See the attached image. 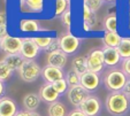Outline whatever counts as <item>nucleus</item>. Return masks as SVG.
Here are the masks:
<instances>
[{
  "mask_svg": "<svg viewBox=\"0 0 130 116\" xmlns=\"http://www.w3.org/2000/svg\"><path fill=\"white\" fill-rule=\"evenodd\" d=\"M82 22L89 24L91 27V29H93L98 23L97 14L92 12L85 4H83V6H82Z\"/></svg>",
  "mask_w": 130,
  "mask_h": 116,
  "instance_id": "20",
  "label": "nucleus"
},
{
  "mask_svg": "<svg viewBox=\"0 0 130 116\" xmlns=\"http://www.w3.org/2000/svg\"><path fill=\"white\" fill-rule=\"evenodd\" d=\"M66 94H67V99H68L69 104L73 107H75V108H78L82 102L90 95V93L81 85L69 87V90L67 91Z\"/></svg>",
  "mask_w": 130,
  "mask_h": 116,
  "instance_id": "9",
  "label": "nucleus"
},
{
  "mask_svg": "<svg viewBox=\"0 0 130 116\" xmlns=\"http://www.w3.org/2000/svg\"><path fill=\"white\" fill-rule=\"evenodd\" d=\"M40 99L39 94L35 93V92H30V93H27L22 99V105L24 107L25 110L29 111H36L37 108L39 107L40 105Z\"/></svg>",
  "mask_w": 130,
  "mask_h": 116,
  "instance_id": "18",
  "label": "nucleus"
},
{
  "mask_svg": "<svg viewBox=\"0 0 130 116\" xmlns=\"http://www.w3.org/2000/svg\"><path fill=\"white\" fill-rule=\"evenodd\" d=\"M104 52V59H105V66L108 68H115L121 61L120 53H119L118 48L114 47H105L103 48Z\"/></svg>",
  "mask_w": 130,
  "mask_h": 116,
  "instance_id": "17",
  "label": "nucleus"
},
{
  "mask_svg": "<svg viewBox=\"0 0 130 116\" xmlns=\"http://www.w3.org/2000/svg\"><path fill=\"white\" fill-rule=\"evenodd\" d=\"M3 60L8 64V67L13 71H19L25 61V59L21 54H6V56Z\"/></svg>",
  "mask_w": 130,
  "mask_h": 116,
  "instance_id": "19",
  "label": "nucleus"
},
{
  "mask_svg": "<svg viewBox=\"0 0 130 116\" xmlns=\"http://www.w3.org/2000/svg\"><path fill=\"white\" fill-rule=\"evenodd\" d=\"M5 92H6V84L0 81V98L5 96Z\"/></svg>",
  "mask_w": 130,
  "mask_h": 116,
  "instance_id": "40",
  "label": "nucleus"
},
{
  "mask_svg": "<svg viewBox=\"0 0 130 116\" xmlns=\"http://www.w3.org/2000/svg\"><path fill=\"white\" fill-rule=\"evenodd\" d=\"M40 53V48L37 46V44L34 42L32 38H23L22 48L20 54L25 60H35Z\"/></svg>",
  "mask_w": 130,
  "mask_h": 116,
  "instance_id": "10",
  "label": "nucleus"
},
{
  "mask_svg": "<svg viewBox=\"0 0 130 116\" xmlns=\"http://www.w3.org/2000/svg\"><path fill=\"white\" fill-rule=\"evenodd\" d=\"M52 85H53L54 90H55V91H57L60 95L67 93V91L69 90V85H68V83H67V81L64 78L63 79H60V81L54 82Z\"/></svg>",
  "mask_w": 130,
  "mask_h": 116,
  "instance_id": "30",
  "label": "nucleus"
},
{
  "mask_svg": "<svg viewBox=\"0 0 130 116\" xmlns=\"http://www.w3.org/2000/svg\"><path fill=\"white\" fill-rule=\"evenodd\" d=\"M13 74H14V71L8 67V64L4 60H1L0 61V81L4 82V83L9 81L12 78Z\"/></svg>",
  "mask_w": 130,
  "mask_h": 116,
  "instance_id": "26",
  "label": "nucleus"
},
{
  "mask_svg": "<svg viewBox=\"0 0 130 116\" xmlns=\"http://www.w3.org/2000/svg\"><path fill=\"white\" fill-rule=\"evenodd\" d=\"M8 36V29H7V25H1L0 27V39L7 37Z\"/></svg>",
  "mask_w": 130,
  "mask_h": 116,
  "instance_id": "37",
  "label": "nucleus"
},
{
  "mask_svg": "<svg viewBox=\"0 0 130 116\" xmlns=\"http://www.w3.org/2000/svg\"><path fill=\"white\" fill-rule=\"evenodd\" d=\"M105 3H115L116 0H104Z\"/></svg>",
  "mask_w": 130,
  "mask_h": 116,
  "instance_id": "42",
  "label": "nucleus"
},
{
  "mask_svg": "<svg viewBox=\"0 0 130 116\" xmlns=\"http://www.w3.org/2000/svg\"><path fill=\"white\" fill-rule=\"evenodd\" d=\"M64 71L63 69H60L57 67H52V66H45L42 69V77L44 79L45 83L48 84H53L54 82L60 81V79L64 78Z\"/></svg>",
  "mask_w": 130,
  "mask_h": 116,
  "instance_id": "11",
  "label": "nucleus"
},
{
  "mask_svg": "<svg viewBox=\"0 0 130 116\" xmlns=\"http://www.w3.org/2000/svg\"><path fill=\"white\" fill-rule=\"evenodd\" d=\"M122 37L119 35L118 32H107L105 31V35L103 37V43L105 47H114L118 48L121 44Z\"/></svg>",
  "mask_w": 130,
  "mask_h": 116,
  "instance_id": "21",
  "label": "nucleus"
},
{
  "mask_svg": "<svg viewBox=\"0 0 130 116\" xmlns=\"http://www.w3.org/2000/svg\"><path fill=\"white\" fill-rule=\"evenodd\" d=\"M78 109L83 111L86 116H99L103 109V105L98 96L90 94L81 104Z\"/></svg>",
  "mask_w": 130,
  "mask_h": 116,
  "instance_id": "6",
  "label": "nucleus"
},
{
  "mask_svg": "<svg viewBox=\"0 0 130 116\" xmlns=\"http://www.w3.org/2000/svg\"><path fill=\"white\" fill-rule=\"evenodd\" d=\"M127 3H128V6L130 7V0H127Z\"/></svg>",
  "mask_w": 130,
  "mask_h": 116,
  "instance_id": "43",
  "label": "nucleus"
},
{
  "mask_svg": "<svg viewBox=\"0 0 130 116\" xmlns=\"http://www.w3.org/2000/svg\"><path fill=\"white\" fill-rule=\"evenodd\" d=\"M53 38L54 37H50V36H37V37H34L32 39L37 44V46L40 48V51H46L51 45Z\"/></svg>",
  "mask_w": 130,
  "mask_h": 116,
  "instance_id": "27",
  "label": "nucleus"
},
{
  "mask_svg": "<svg viewBox=\"0 0 130 116\" xmlns=\"http://www.w3.org/2000/svg\"><path fill=\"white\" fill-rule=\"evenodd\" d=\"M73 70L75 72L82 76L85 74L88 70V62H86V56H75L73 59Z\"/></svg>",
  "mask_w": 130,
  "mask_h": 116,
  "instance_id": "23",
  "label": "nucleus"
},
{
  "mask_svg": "<svg viewBox=\"0 0 130 116\" xmlns=\"http://www.w3.org/2000/svg\"><path fill=\"white\" fill-rule=\"evenodd\" d=\"M83 4H85L93 13H97L103 6L104 0H83Z\"/></svg>",
  "mask_w": 130,
  "mask_h": 116,
  "instance_id": "32",
  "label": "nucleus"
},
{
  "mask_svg": "<svg viewBox=\"0 0 130 116\" xmlns=\"http://www.w3.org/2000/svg\"><path fill=\"white\" fill-rule=\"evenodd\" d=\"M19 111L17 104L10 96L0 98V116H15Z\"/></svg>",
  "mask_w": 130,
  "mask_h": 116,
  "instance_id": "13",
  "label": "nucleus"
},
{
  "mask_svg": "<svg viewBox=\"0 0 130 116\" xmlns=\"http://www.w3.org/2000/svg\"><path fill=\"white\" fill-rule=\"evenodd\" d=\"M64 79L67 81L69 87L71 86H76V85H79V81H81V76H79L77 72H75L73 69L68 70L64 75Z\"/></svg>",
  "mask_w": 130,
  "mask_h": 116,
  "instance_id": "29",
  "label": "nucleus"
},
{
  "mask_svg": "<svg viewBox=\"0 0 130 116\" xmlns=\"http://www.w3.org/2000/svg\"><path fill=\"white\" fill-rule=\"evenodd\" d=\"M104 29L107 32H118V17L115 14H108L105 17Z\"/></svg>",
  "mask_w": 130,
  "mask_h": 116,
  "instance_id": "24",
  "label": "nucleus"
},
{
  "mask_svg": "<svg viewBox=\"0 0 130 116\" xmlns=\"http://www.w3.org/2000/svg\"><path fill=\"white\" fill-rule=\"evenodd\" d=\"M38 94H39L42 101L46 102V104H48V105L52 104V102L58 101L59 98L61 96L55 90H54L53 85L48 84V83H45V84H43L42 86H40Z\"/></svg>",
  "mask_w": 130,
  "mask_h": 116,
  "instance_id": "15",
  "label": "nucleus"
},
{
  "mask_svg": "<svg viewBox=\"0 0 130 116\" xmlns=\"http://www.w3.org/2000/svg\"><path fill=\"white\" fill-rule=\"evenodd\" d=\"M101 79L100 74H96V72H91V71H86L85 74H83L81 76V81H79V85L83 86L89 93H93L100 86Z\"/></svg>",
  "mask_w": 130,
  "mask_h": 116,
  "instance_id": "8",
  "label": "nucleus"
},
{
  "mask_svg": "<svg viewBox=\"0 0 130 116\" xmlns=\"http://www.w3.org/2000/svg\"><path fill=\"white\" fill-rule=\"evenodd\" d=\"M105 108L112 116H124L130 110V99L123 91L109 92L105 100Z\"/></svg>",
  "mask_w": 130,
  "mask_h": 116,
  "instance_id": "1",
  "label": "nucleus"
},
{
  "mask_svg": "<svg viewBox=\"0 0 130 116\" xmlns=\"http://www.w3.org/2000/svg\"><path fill=\"white\" fill-rule=\"evenodd\" d=\"M42 69L43 68L39 66V63L35 60H25L17 72L23 82L32 83V82L37 81L39 76H42Z\"/></svg>",
  "mask_w": 130,
  "mask_h": 116,
  "instance_id": "3",
  "label": "nucleus"
},
{
  "mask_svg": "<svg viewBox=\"0 0 130 116\" xmlns=\"http://www.w3.org/2000/svg\"><path fill=\"white\" fill-rule=\"evenodd\" d=\"M127 81L128 77L125 76V74L118 68H110L103 76V84L105 89L109 92L123 91L127 84Z\"/></svg>",
  "mask_w": 130,
  "mask_h": 116,
  "instance_id": "2",
  "label": "nucleus"
},
{
  "mask_svg": "<svg viewBox=\"0 0 130 116\" xmlns=\"http://www.w3.org/2000/svg\"><path fill=\"white\" fill-rule=\"evenodd\" d=\"M58 49H60V43H59V38H53V40H52L51 45H50V47L46 49L47 53H51V52H54V51H58Z\"/></svg>",
  "mask_w": 130,
  "mask_h": 116,
  "instance_id": "34",
  "label": "nucleus"
},
{
  "mask_svg": "<svg viewBox=\"0 0 130 116\" xmlns=\"http://www.w3.org/2000/svg\"><path fill=\"white\" fill-rule=\"evenodd\" d=\"M67 116H86V115H85V114H84L82 110H79L78 108H74L73 110L69 111Z\"/></svg>",
  "mask_w": 130,
  "mask_h": 116,
  "instance_id": "36",
  "label": "nucleus"
},
{
  "mask_svg": "<svg viewBox=\"0 0 130 116\" xmlns=\"http://www.w3.org/2000/svg\"><path fill=\"white\" fill-rule=\"evenodd\" d=\"M118 51L120 53V56L122 60L130 57V37H124L121 40L120 46L118 47Z\"/></svg>",
  "mask_w": 130,
  "mask_h": 116,
  "instance_id": "25",
  "label": "nucleus"
},
{
  "mask_svg": "<svg viewBox=\"0 0 130 116\" xmlns=\"http://www.w3.org/2000/svg\"><path fill=\"white\" fill-rule=\"evenodd\" d=\"M22 43L23 38L8 35L7 37L0 39V48L6 54H20L21 48H22Z\"/></svg>",
  "mask_w": 130,
  "mask_h": 116,
  "instance_id": "7",
  "label": "nucleus"
},
{
  "mask_svg": "<svg viewBox=\"0 0 130 116\" xmlns=\"http://www.w3.org/2000/svg\"><path fill=\"white\" fill-rule=\"evenodd\" d=\"M44 7L45 0H20L21 12L25 14H40Z\"/></svg>",
  "mask_w": 130,
  "mask_h": 116,
  "instance_id": "12",
  "label": "nucleus"
},
{
  "mask_svg": "<svg viewBox=\"0 0 130 116\" xmlns=\"http://www.w3.org/2000/svg\"><path fill=\"white\" fill-rule=\"evenodd\" d=\"M19 30L23 33H38L43 31L39 21L35 18H21L19 22Z\"/></svg>",
  "mask_w": 130,
  "mask_h": 116,
  "instance_id": "14",
  "label": "nucleus"
},
{
  "mask_svg": "<svg viewBox=\"0 0 130 116\" xmlns=\"http://www.w3.org/2000/svg\"><path fill=\"white\" fill-rule=\"evenodd\" d=\"M46 64L47 66H52V67L60 68V69H63L64 66L67 64V54H64L61 49L47 53Z\"/></svg>",
  "mask_w": 130,
  "mask_h": 116,
  "instance_id": "16",
  "label": "nucleus"
},
{
  "mask_svg": "<svg viewBox=\"0 0 130 116\" xmlns=\"http://www.w3.org/2000/svg\"><path fill=\"white\" fill-rule=\"evenodd\" d=\"M47 115L48 116H67V108L61 101L52 102L47 107Z\"/></svg>",
  "mask_w": 130,
  "mask_h": 116,
  "instance_id": "22",
  "label": "nucleus"
},
{
  "mask_svg": "<svg viewBox=\"0 0 130 116\" xmlns=\"http://www.w3.org/2000/svg\"><path fill=\"white\" fill-rule=\"evenodd\" d=\"M61 22H62V25L68 30V32H70L71 24H73V22H71V10H70V8H68V9L61 15Z\"/></svg>",
  "mask_w": 130,
  "mask_h": 116,
  "instance_id": "31",
  "label": "nucleus"
},
{
  "mask_svg": "<svg viewBox=\"0 0 130 116\" xmlns=\"http://www.w3.org/2000/svg\"><path fill=\"white\" fill-rule=\"evenodd\" d=\"M7 25V14L5 12H0V27Z\"/></svg>",
  "mask_w": 130,
  "mask_h": 116,
  "instance_id": "38",
  "label": "nucleus"
},
{
  "mask_svg": "<svg viewBox=\"0 0 130 116\" xmlns=\"http://www.w3.org/2000/svg\"><path fill=\"white\" fill-rule=\"evenodd\" d=\"M70 1L69 0H55L54 1V15L55 16H60L69 8Z\"/></svg>",
  "mask_w": 130,
  "mask_h": 116,
  "instance_id": "28",
  "label": "nucleus"
},
{
  "mask_svg": "<svg viewBox=\"0 0 130 116\" xmlns=\"http://www.w3.org/2000/svg\"><path fill=\"white\" fill-rule=\"evenodd\" d=\"M86 62H88V70L91 72L100 74L105 69V59H104V52L100 48L91 49L90 53L86 55Z\"/></svg>",
  "mask_w": 130,
  "mask_h": 116,
  "instance_id": "4",
  "label": "nucleus"
},
{
  "mask_svg": "<svg viewBox=\"0 0 130 116\" xmlns=\"http://www.w3.org/2000/svg\"><path fill=\"white\" fill-rule=\"evenodd\" d=\"M127 29L130 32V9L128 10V21H127Z\"/></svg>",
  "mask_w": 130,
  "mask_h": 116,
  "instance_id": "41",
  "label": "nucleus"
},
{
  "mask_svg": "<svg viewBox=\"0 0 130 116\" xmlns=\"http://www.w3.org/2000/svg\"><path fill=\"white\" fill-rule=\"evenodd\" d=\"M121 70H122L125 74V76L129 78L130 77V57L129 59L122 60V62H121Z\"/></svg>",
  "mask_w": 130,
  "mask_h": 116,
  "instance_id": "33",
  "label": "nucleus"
},
{
  "mask_svg": "<svg viewBox=\"0 0 130 116\" xmlns=\"http://www.w3.org/2000/svg\"><path fill=\"white\" fill-rule=\"evenodd\" d=\"M15 116H42V115H40V114H38L37 111H29V110L23 109V110H19V111H17V114Z\"/></svg>",
  "mask_w": 130,
  "mask_h": 116,
  "instance_id": "35",
  "label": "nucleus"
},
{
  "mask_svg": "<svg viewBox=\"0 0 130 116\" xmlns=\"http://www.w3.org/2000/svg\"><path fill=\"white\" fill-rule=\"evenodd\" d=\"M69 1H70V0H69Z\"/></svg>",
  "mask_w": 130,
  "mask_h": 116,
  "instance_id": "44",
  "label": "nucleus"
},
{
  "mask_svg": "<svg viewBox=\"0 0 130 116\" xmlns=\"http://www.w3.org/2000/svg\"><path fill=\"white\" fill-rule=\"evenodd\" d=\"M123 92H124V94L128 96V98L130 99V77L128 78L127 81V84H125L124 89H123Z\"/></svg>",
  "mask_w": 130,
  "mask_h": 116,
  "instance_id": "39",
  "label": "nucleus"
},
{
  "mask_svg": "<svg viewBox=\"0 0 130 116\" xmlns=\"http://www.w3.org/2000/svg\"><path fill=\"white\" fill-rule=\"evenodd\" d=\"M60 49L67 55L76 53L81 47V39L71 32H67L59 38Z\"/></svg>",
  "mask_w": 130,
  "mask_h": 116,
  "instance_id": "5",
  "label": "nucleus"
}]
</instances>
